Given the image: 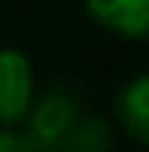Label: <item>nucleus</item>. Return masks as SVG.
Masks as SVG:
<instances>
[{
  "instance_id": "nucleus-1",
  "label": "nucleus",
  "mask_w": 149,
  "mask_h": 152,
  "mask_svg": "<svg viewBox=\"0 0 149 152\" xmlns=\"http://www.w3.org/2000/svg\"><path fill=\"white\" fill-rule=\"evenodd\" d=\"M81 99L69 87H50L40 99L31 102L25 115V137L31 140L34 152H59L65 134L81 118Z\"/></svg>"
},
{
  "instance_id": "nucleus-2",
  "label": "nucleus",
  "mask_w": 149,
  "mask_h": 152,
  "mask_svg": "<svg viewBox=\"0 0 149 152\" xmlns=\"http://www.w3.org/2000/svg\"><path fill=\"white\" fill-rule=\"evenodd\" d=\"M34 102V72L16 47H0V127H16L25 121Z\"/></svg>"
},
{
  "instance_id": "nucleus-3",
  "label": "nucleus",
  "mask_w": 149,
  "mask_h": 152,
  "mask_svg": "<svg viewBox=\"0 0 149 152\" xmlns=\"http://www.w3.org/2000/svg\"><path fill=\"white\" fill-rule=\"evenodd\" d=\"M93 25L127 40H149V0H84Z\"/></svg>"
},
{
  "instance_id": "nucleus-4",
  "label": "nucleus",
  "mask_w": 149,
  "mask_h": 152,
  "mask_svg": "<svg viewBox=\"0 0 149 152\" xmlns=\"http://www.w3.org/2000/svg\"><path fill=\"white\" fill-rule=\"evenodd\" d=\"M115 121L140 146H149V72L124 81L112 99Z\"/></svg>"
},
{
  "instance_id": "nucleus-5",
  "label": "nucleus",
  "mask_w": 149,
  "mask_h": 152,
  "mask_svg": "<svg viewBox=\"0 0 149 152\" xmlns=\"http://www.w3.org/2000/svg\"><path fill=\"white\" fill-rule=\"evenodd\" d=\"M59 152H115L112 124L103 115H81L74 127L65 134Z\"/></svg>"
},
{
  "instance_id": "nucleus-6",
  "label": "nucleus",
  "mask_w": 149,
  "mask_h": 152,
  "mask_svg": "<svg viewBox=\"0 0 149 152\" xmlns=\"http://www.w3.org/2000/svg\"><path fill=\"white\" fill-rule=\"evenodd\" d=\"M0 152H34V146L25 137V130L19 134L12 127H0Z\"/></svg>"
}]
</instances>
